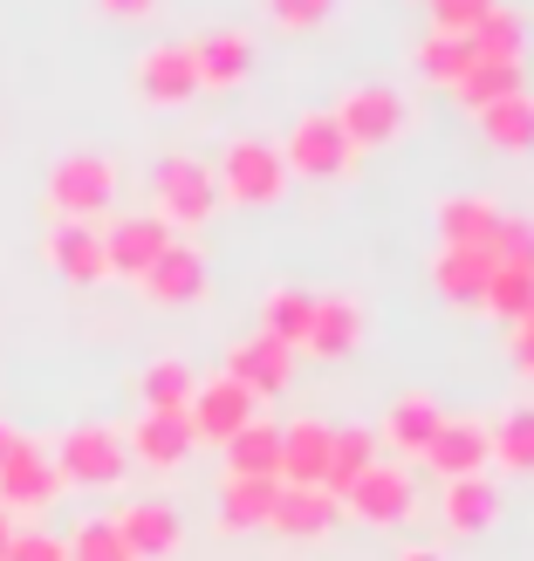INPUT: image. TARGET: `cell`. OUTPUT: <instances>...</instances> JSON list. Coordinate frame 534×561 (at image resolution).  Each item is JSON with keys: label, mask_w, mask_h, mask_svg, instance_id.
<instances>
[{"label": "cell", "mask_w": 534, "mask_h": 561, "mask_svg": "<svg viewBox=\"0 0 534 561\" xmlns=\"http://www.w3.org/2000/svg\"><path fill=\"white\" fill-rule=\"evenodd\" d=\"M158 308H185V301H200L206 295V254L200 247H185V240H172L164 254L145 267V280H137Z\"/></svg>", "instance_id": "14"}, {"label": "cell", "mask_w": 534, "mask_h": 561, "mask_svg": "<svg viewBox=\"0 0 534 561\" xmlns=\"http://www.w3.org/2000/svg\"><path fill=\"white\" fill-rule=\"evenodd\" d=\"M514 335H534V301H527V316L514 322Z\"/></svg>", "instance_id": "45"}, {"label": "cell", "mask_w": 534, "mask_h": 561, "mask_svg": "<svg viewBox=\"0 0 534 561\" xmlns=\"http://www.w3.org/2000/svg\"><path fill=\"white\" fill-rule=\"evenodd\" d=\"M192 69H200V90H240L247 69H254V42L240 27H213V35L192 42Z\"/></svg>", "instance_id": "18"}, {"label": "cell", "mask_w": 534, "mask_h": 561, "mask_svg": "<svg viewBox=\"0 0 534 561\" xmlns=\"http://www.w3.org/2000/svg\"><path fill=\"white\" fill-rule=\"evenodd\" d=\"M343 514L371 520V527H398V520L411 514V472H398V466H384V459H377V466L343 493Z\"/></svg>", "instance_id": "16"}, {"label": "cell", "mask_w": 534, "mask_h": 561, "mask_svg": "<svg viewBox=\"0 0 534 561\" xmlns=\"http://www.w3.org/2000/svg\"><path fill=\"white\" fill-rule=\"evenodd\" d=\"M308 322H316V295H302V288H274L268 295V335H274V343L302 350L308 343Z\"/></svg>", "instance_id": "34"}, {"label": "cell", "mask_w": 534, "mask_h": 561, "mask_svg": "<svg viewBox=\"0 0 534 561\" xmlns=\"http://www.w3.org/2000/svg\"><path fill=\"white\" fill-rule=\"evenodd\" d=\"M493 227H500V213L480 192H453V199L439 206V240L445 247H493Z\"/></svg>", "instance_id": "26"}, {"label": "cell", "mask_w": 534, "mask_h": 561, "mask_svg": "<svg viewBox=\"0 0 534 561\" xmlns=\"http://www.w3.org/2000/svg\"><path fill=\"white\" fill-rule=\"evenodd\" d=\"M398 561H445V554H439V548H405Z\"/></svg>", "instance_id": "43"}, {"label": "cell", "mask_w": 534, "mask_h": 561, "mask_svg": "<svg viewBox=\"0 0 534 561\" xmlns=\"http://www.w3.org/2000/svg\"><path fill=\"white\" fill-rule=\"evenodd\" d=\"M356 335H363V308L343 301V295H316V322H308V356H350L356 350Z\"/></svg>", "instance_id": "24"}, {"label": "cell", "mask_w": 534, "mask_h": 561, "mask_svg": "<svg viewBox=\"0 0 534 561\" xmlns=\"http://www.w3.org/2000/svg\"><path fill=\"white\" fill-rule=\"evenodd\" d=\"M445 527H453V535H487L493 527V514H500V493L487 486V472L480 480H445Z\"/></svg>", "instance_id": "28"}, {"label": "cell", "mask_w": 534, "mask_h": 561, "mask_svg": "<svg viewBox=\"0 0 534 561\" xmlns=\"http://www.w3.org/2000/svg\"><path fill=\"white\" fill-rule=\"evenodd\" d=\"M480 130H487V145H500V151H534V96L521 90V96L487 103L480 110Z\"/></svg>", "instance_id": "29"}, {"label": "cell", "mask_w": 534, "mask_h": 561, "mask_svg": "<svg viewBox=\"0 0 534 561\" xmlns=\"http://www.w3.org/2000/svg\"><path fill=\"white\" fill-rule=\"evenodd\" d=\"M281 164H288V172H302V179H343L350 164H356V145L336 130L329 110H308V117H295L288 145H281Z\"/></svg>", "instance_id": "5"}, {"label": "cell", "mask_w": 534, "mask_h": 561, "mask_svg": "<svg viewBox=\"0 0 534 561\" xmlns=\"http://www.w3.org/2000/svg\"><path fill=\"white\" fill-rule=\"evenodd\" d=\"M117 535L130 548V561H164L179 554V514L164 507V500H130V507H117Z\"/></svg>", "instance_id": "17"}, {"label": "cell", "mask_w": 534, "mask_h": 561, "mask_svg": "<svg viewBox=\"0 0 534 561\" xmlns=\"http://www.w3.org/2000/svg\"><path fill=\"white\" fill-rule=\"evenodd\" d=\"M329 117L356 151H377V145H390V137L405 130V96L398 90H343V103H336Z\"/></svg>", "instance_id": "8"}, {"label": "cell", "mask_w": 534, "mask_h": 561, "mask_svg": "<svg viewBox=\"0 0 534 561\" xmlns=\"http://www.w3.org/2000/svg\"><path fill=\"white\" fill-rule=\"evenodd\" d=\"M439 425H445V411L425 398V390H405V398L384 411V432L377 438L390 445V453H405V459H425V445L439 438Z\"/></svg>", "instance_id": "21"}, {"label": "cell", "mask_w": 534, "mask_h": 561, "mask_svg": "<svg viewBox=\"0 0 534 561\" xmlns=\"http://www.w3.org/2000/svg\"><path fill=\"white\" fill-rule=\"evenodd\" d=\"M466 42H473V55H480V62H521V48H527V27H521V14L493 8V14H480V21L466 27Z\"/></svg>", "instance_id": "31"}, {"label": "cell", "mask_w": 534, "mask_h": 561, "mask_svg": "<svg viewBox=\"0 0 534 561\" xmlns=\"http://www.w3.org/2000/svg\"><path fill=\"white\" fill-rule=\"evenodd\" d=\"M55 493H63V472H55V459L42 453L35 438L14 432V453L0 459V507L42 514V507H55Z\"/></svg>", "instance_id": "6"}, {"label": "cell", "mask_w": 534, "mask_h": 561, "mask_svg": "<svg viewBox=\"0 0 534 561\" xmlns=\"http://www.w3.org/2000/svg\"><path fill=\"white\" fill-rule=\"evenodd\" d=\"M110 199H117V164H110V158H96V151L55 158L48 206L63 213V219H96V213H110Z\"/></svg>", "instance_id": "3"}, {"label": "cell", "mask_w": 534, "mask_h": 561, "mask_svg": "<svg viewBox=\"0 0 534 561\" xmlns=\"http://www.w3.org/2000/svg\"><path fill=\"white\" fill-rule=\"evenodd\" d=\"M493 261L500 267H534V219H500L493 227Z\"/></svg>", "instance_id": "38"}, {"label": "cell", "mask_w": 534, "mask_h": 561, "mask_svg": "<svg viewBox=\"0 0 534 561\" xmlns=\"http://www.w3.org/2000/svg\"><path fill=\"white\" fill-rule=\"evenodd\" d=\"M411 62H418V76H425V82H445V90H453V82H459L473 62H480V55H473V42H466V35H445V27H432V35L418 42Z\"/></svg>", "instance_id": "30"}, {"label": "cell", "mask_w": 534, "mask_h": 561, "mask_svg": "<svg viewBox=\"0 0 534 561\" xmlns=\"http://www.w3.org/2000/svg\"><path fill=\"white\" fill-rule=\"evenodd\" d=\"M274 27H288V35H302V27H322L336 0H261Z\"/></svg>", "instance_id": "39"}, {"label": "cell", "mask_w": 534, "mask_h": 561, "mask_svg": "<svg viewBox=\"0 0 534 561\" xmlns=\"http://www.w3.org/2000/svg\"><path fill=\"white\" fill-rule=\"evenodd\" d=\"M493 432V459L508 466V472H534V404H514Z\"/></svg>", "instance_id": "35"}, {"label": "cell", "mask_w": 534, "mask_h": 561, "mask_svg": "<svg viewBox=\"0 0 534 561\" xmlns=\"http://www.w3.org/2000/svg\"><path fill=\"white\" fill-rule=\"evenodd\" d=\"M480 14H493V0H432V27H445V35H466Z\"/></svg>", "instance_id": "40"}, {"label": "cell", "mask_w": 534, "mask_h": 561, "mask_svg": "<svg viewBox=\"0 0 534 561\" xmlns=\"http://www.w3.org/2000/svg\"><path fill=\"white\" fill-rule=\"evenodd\" d=\"M453 96L480 117L487 103H500V96H521V62H473L459 82H453Z\"/></svg>", "instance_id": "32"}, {"label": "cell", "mask_w": 534, "mask_h": 561, "mask_svg": "<svg viewBox=\"0 0 534 561\" xmlns=\"http://www.w3.org/2000/svg\"><path fill=\"white\" fill-rule=\"evenodd\" d=\"M493 267H500V261H493V247H439L432 280H439V295L453 301V308H480Z\"/></svg>", "instance_id": "19"}, {"label": "cell", "mask_w": 534, "mask_h": 561, "mask_svg": "<svg viewBox=\"0 0 534 561\" xmlns=\"http://www.w3.org/2000/svg\"><path fill=\"white\" fill-rule=\"evenodd\" d=\"M227 377L247 383L254 398H281V390H288V377H295V350L274 343V335L261 329V335H247V343L227 350Z\"/></svg>", "instance_id": "11"}, {"label": "cell", "mask_w": 534, "mask_h": 561, "mask_svg": "<svg viewBox=\"0 0 534 561\" xmlns=\"http://www.w3.org/2000/svg\"><path fill=\"white\" fill-rule=\"evenodd\" d=\"M493 459V432L480 425V417H445L439 438L425 445V466L439 472V480H480Z\"/></svg>", "instance_id": "9"}, {"label": "cell", "mask_w": 534, "mask_h": 561, "mask_svg": "<svg viewBox=\"0 0 534 561\" xmlns=\"http://www.w3.org/2000/svg\"><path fill=\"white\" fill-rule=\"evenodd\" d=\"M151 192H158V219H164V227H206L213 206H219V179H213V164L185 158V151L158 158Z\"/></svg>", "instance_id": "1"}, {"label": "cell", "mask_w": 534, "mask_h": 561, "mask_svg": "<svg viewBox=\"0 0 534 561\" xmlns=\"http://www.w3.org/2000/svg\"><path fill=\"white\" fill-rule=\"evenodd\" d=\"M63 548H69V561H130V548H124V535H117V520H82Z\"/></svg>", "instance_id": "37"}, {"label": "cell", "mask_w": 534, "mask_h": 561, "mask_svg": "<svg viewBox=\"0 0 534 561\" xmlns=\"http://www.w3.org/2000/svg\"><path fill=\"white\" fill-rule=\"evenodd\" d=\"M336 520H343V507H336L322 486H281L274 514H268V527H274V535H288V541H322Z\"/></svg>", "instance_id": "20"}, {"label": "cell", "mask_w": 534, "mask_h": 561, "mask_svg": "<svg viewBox=\"0 0 534 561\" xmlns=\"http://www.w3.org/2000/svg\"><path fill=\"white\" fill-rule=\"evenodd\" d=\"M48 267L76 280V288H96V280L110 274V254H103V233L96 219H63V227L48 233Z\"/></svg>", "instance_id": "15"}, {"label": "cell", "mask_w": 534, "mask_h": 561, "mask_svg": "<svg viewBox=\"0 0 534 561\" xmlns=\"http://www.w3.org/2000/svg\"><path fill=\"white\" fill-rule=\"evenodd\" d=\"M8 541H14V520L0 514V561H8Z\"/></svg>", "instance_id": "44"}, {"label": "cell", "mask_w": 534, "mask_h": 561, "mask_svg": "<svg viewBox=\"0 0 534 561\" xmlns=\"http://www.w3.org/2000/svg\"><path fill=\"white\" fill-rule=\"evenodd\" d=\"M274 500H281V480H234V472H227V486H219V527H227V535L268 527Z\"/></svg>", "instance_id": "27"}, {"label": "cell", "mask_w": 534, "mask_h": 561, "mask_svg": "<svg viewBox=\"0 0 534 561\" xmlns=\"http://www.w3.org/2000/svg\"><path fill=\"white\" fill-rule=\"evenodd\" d=\"M192 390H200V383H192V370H185V363H172V356L151 363V370L137 377V398H145V411H185Z\"/></svg>", "instance_id": "33"}, {"label": "cell", "mask_w": 534, "mask_h": 561, "mask_svg": "<svg viewBox=\"0 0 534 561\" xmlns=\"http://www.w3.org/2000/svg\"><path fill=\"white\" fill-rule=\"evenodd\" d=\"M8 453H14V432H8V425H0V459H8Z\"/></svg>", "instance_id": "46"}, {"label": "cell", "mask_w": 534, "mask_h": 561, "mask_svg": "<svg viewBox=\"0 0 534 561\" xmlns=\"http://www.w3.org/2000/svg\"><path fill=\"white\" fill-rule=\"evenodd\" d=\"M227 472L234 480H281V425L254 417L227 438Z\"/></svg>", "instance_id": "25"}, {"label": "cell", "mask_w": 534, "mask_h": 561, "mask_svg": "<svg viewBox=\"0 0 534 561\" xmlns=\"http://www.w3.org/2000/svg\"><path fill=\"white\" fill-rule=\"evenodd\" d=\"M219 199H240V206H274L281 192H288V164H281L274 145L261 137H234L227 151H219Z\"/></svg>", "instance_id": "2"}, {"label": "cell", "mask_w": 534, "mask_h": 561, "mask_svg": "<svg viewBox=\"0 0 534 561\" xmlns=\"http://www.w3.org/2000/svg\"><path fill=\"white\" fill-rule=\"evenodd\" d=\"M377 445H384V438H377L371 425H350V432H336V438H329V466H322V493L336 500V507H343V493H350V486L363 480V472H371V466H377Z\"/></svg>", "instance_id": "23"}, {"label": "cell", "mask_w": 534, "mask_h": 561, "mask_svg": "<svg viewBox=\"0 0 534 561\" xmlns=\"http://www.w3.org/2000/svg\"><path fill=\"white\" fill-rule=\"evenodd\" d=\"M8 561H69V548L55 541V535H21V527H14V541H8Z\"/></svg>", "instance_id": "41"}, {"label": "cell", "mask_w": 534, "mask_h": 561, "mask_svg": "<svg viewBox=\"0 0 534 561\" xmlns=\"http://www.w3.org/2000/svg\"><path fill=\"white\" fill-rule=\"evenodd\" d=\"M137 96L145 103H192L200 96V69H192V42H164L137 55Z\"/></svg>", "instance_id": "10"}, {"label": "cell", "mask_w": 534, "mask_h": 561, "mask_svg": "<svg viewBox=\"0 0 534 561\" xmlns=\"http://www.w3.org/2000/svg\"><path fill=\"white\" fill-rule=\"evenodd\" d=\"M192 417L185 411H145L130 425V438H124V453L130 459H145V466H158V472H172V466H185L192 459Z\"/></svg>", "instance_id": "13"}, {"label": "cell", "mask_w": 534, "mask_h": 561, "mask_svg": "<svg viewBox=\"0 0 534 561\" xmlns=\"http://www.w3.org/2000/svg\"><path fill=\"white\" fill-rule=\"evenodd\" d=\"M124 466H130L124 432H110V425H76V432H63V445H55L63 486H117Z\"/></svg>", "instance_id": "4"}, {"label": "cell", "mask_w": 534, "mask_h": 561, "mask_svg": "<svg viewBox=\"0 0 534 561\" xmlns=\"http://www.w3.org/2000/svg\"><path fill=\"white\" fill-rule=\"evenodd\" d=\"M329 425L316 417H295L281 425V486H322V466H329Z\"/></svg>", "instance_id": "22"}, {"label": "cell", "mask_w": 534, "mask_h": 561, "mask_svg": "<svg viewBox=\"0 0 534 561\" xmlns=\"http://www.w3.org/2000/svg\"><path fill=\"white\" fill-rule=\"evenodd\" d=\"M172 247V227H164L158 213H130L117 219V227L103 233V254H110V274H124V280H145V267Z\"/></svg>", "instance_id": "12"}, {"label": "cell", "mask_w": 534, "mask_h": 561, "mask_svg": "<svg viewBox=\"0 0 534 561\" xmlns=\"http://www.w3.org/2000/svg\"><path fill=\"white\" fill-rule=\"evenodd\" d=\"M527 301H534V267H493L480 308H493L500 322H521V316H527Z\"/></svg>", "instance_id": "36"}, {"label": "cell", "mask_w": 534, "mask_h": 561, "mask_svg": "<svg viewBox=\"0 0 534 561\" xmlns=\"http://www.w3.org/2000/svg\"><path fill=\"white\" fill-rule=\"evenodd\" d=\"M96 8H103L110 21H145V14L158 8V0H96Z\"/></svg>", "instance_id": "42"}, {"label": "cell", "mask_w": 534, "mask_h": 561, "mask_svg": "<svg viewBox=\"0 0 534 561\" xmlns=\"http://www.w3.org/2000/svg\"><path fill=\"white\" fill-rule=\"evenodd\" d=\"M185 417H192V438H213V445H227L240 425H254V417H261V398H254L247 383H234V377H213V383H200V390H192Z\"/></svg>", "instance_id": "7"}]
</instances>
